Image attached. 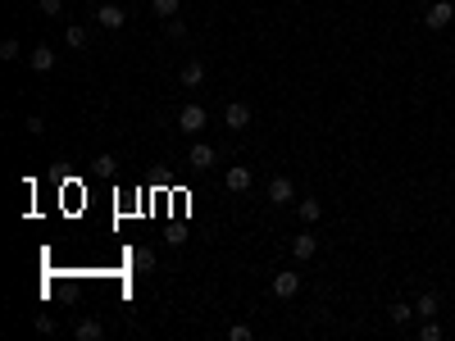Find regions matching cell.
I'll return each instance as SVG.
<instances>
[{"instance_id":"cell-1","label":"cell","mask_w":455,"mask_h":341,"mask_svg":"<svg viewBox=\"0 0 455 341\" xmlns=\"http://www.w3.org/2000/svg\"><path fill=\"white\" fill-rule=\"evenodd\" d=\"M205 123H210V114L200 110V105H182V110H178V128L187 136H200V132H205Z\"/></svg>"},{"instance_id":"cell-12","label":"cell","mask_w":455,"mask_h":341,"mask_svg":"<svg viewBox=\"0 0 455 341\" xmlns=\"http://www.w3.org/2000/svg\"><path fill=\"white\" fill-rule=\"evenodd\" d=\"M128 264H132L128 273H146V269H155V255H150L146 246H132L128 250Z\"/></svg>"},{"instance_id":"cell-3","label":"cell","mask_w":455,"mask_h":341,"mask_svg":"<svg viewBox=\"0 0 455 341\" xmlns=\"http://www.w3.org/2000/svg\"><path fill=\"white\" fill-rule=\"evenodd\" d=\"M296 291H301V273H296V269H283V273L274 278V296H278V300H292Z\"/></svg>"},{"instance_id":"cell-6","label":"cell","mask_w":455,"mask_h":341,"mask_svg":"<svg viewBox=\"0 0 455 341\" xmlns=\"http://www.w3.org/2000/svg\"><path fill=\"white\" fill-rule=\"evenodd\" d=\"M96 23H101V27H110V32H119V27L128 23V14H123L119 5H101V9H96Z\"/></svg>"},{"instance_id":"cell-21","label":"cell","mask_w":455,"mask_h":341,"mask_svg":"<svg viewBox=\"0 0 455 341\" xmlns=\"http://www.w3.org/2000/svg\"><path fill=\"white\" fill-rule=\"evenodd\" d=\"M410 309H414V305H405V300H396V305H392V323H405V319H410Z\"/></svg>"},{"instance_id":"cell-23","label":"cell","mask_w":455,"mask_h":341,"mask_svg":"<svg viewBox=\"0 0 455 341\" xmlns=\"http://www.w3.org/2000/svg\"><path fill=\"white\" fill-rule=\"evenodd\" d=\"M37 333L51 337V333H55V319H51V314H41V319H37Z\"/></svg>"},{"instance_id":"cell-2","label":"cell","mask_w":455,"mask_h":341,"mask_svg":"<svg viewBox=\"0 0 455 341\" xmlns=\"http://www.w3.org/2000/svg\"><path fill=\"white\" fill-rule=\"evenodd\" d=\"M423 23H428L432 32H437V27H451L455 23V5H451V0H432L428 14H423Z\"/></svg>"},{"instance_id":"cell-9","label":"cell","mask_w":455,"mask_h":341,"mask_svg":"<svg viewBox=\"0 0 455 341\" xmlns=\"http://www.w3.org/2000/svg\"><path fill=\"white\" fill-rule=\"evenodd\" d=\"M178 82L182 86H200V82H205V64H200V60H187V64H182V73H178Z\"/></svg>"},{"instance_id":"cell-10","label":"cell","mask_w":455,"mask_h":341,"mask_svg":"<svg viewBox=\"0 0 455 341\" xmlns=\"http://www.w3.org/2000/svg\"><path fill=\"white\" fill-rule=\"evenodd\" d=\"M292 196H296L292 178H274V182H269V200H274V205H287Z\"/></svg>"},{"instance_id":"cell-4","label":"cell","mask_w":455,"mask_h":341,"mask_svg":"<svg viewBox=\"0 0 455 341\" xmlns=\"http://www.w3.org/2000/svg\"><path fill=\"white\" fill-rule=\"evenodd\" d=\"M314 255H319V237H314V232H301V237L292 241V259H296V264H309Z\"/></svg>"},{"instance_id":"cell-17","label":"cell","mask_w":455,"mask_h":341,"mask_svg":"<svg viewBox=\"0 0 455 341\" xmlns=\"http://www.w3.org/2000/svg\"><path fill=\"white\" fill-rule=\"evenodd\" d=\"M64 41H69L73 51H82V46H86V27H77V23H73L69 32H64Z\"/></svg>"},{"instance_id":"cell-22","label":"cell","mask_w":455,"mask_h":341,"mask_svg":"<svg viewBox=\"0 0 455 341\" xmlns=\"http://www.w3.org/2000/svg\"><path fill=\"white\" fill-rule=\"evenodd\" d=\"M228 337H232V341H250V328H246V323H232Z\"/></svg>"},{"instance_id":"cell-5","label":"cell","mask_w":455,"mask_h":341,"mask_svg":"<svg viewBox=\"0 0 455 341\" xmlns=\"http://www.w3.org/2000/svg\"><path fill=\"white\" fill-rule=\"evenodd\" d=\"M224 123H228L232 132H241V128L250 123V105H246V101H228V110H224Z\"/></svg>"},{"instance_id":"cell-18","label":"cell","mask_w":455,"mask_h":341,"mask_svg":"<svg viewBox=\"0 0 455 341\" xmlns=\"http://www.w3.org/2000/svg\"><path fill=\"white\" fill-rule=\"evenodd\" d=\"M164 32H169L173 41H182V37H187V23H182V18H164Z\"/></svg>"},{"instance_id":"cell-11","label":"cell","mask_w":455,"mask_h":341,"mask_svg":"<svg viewBox=\"0 0 455 341\" xmlns=\"http://www.w3.org/2000/svg\"><path fill=\"white\" fill-rule=\"evenodd\" d=\"M224 182H228V191H250V169H246V164H232Z\"/></svg>"},{"instance_id":"cell-15","label":"cell","mask_w":455,"mask_h":341,"mask_svg":"<svg viewBox=\"0 0 455 341\" xmlns=\"http://www.w3.org/2000/svg\"><path fill=\"white\" fill-rule=\"evenodd\" d=\"M150 9L160 18H178V9H182V0H150Z\"/></svg>"},{"instance_id":"cell-24","label":"cell","mask_w":455,"mask_h":341,"mask_svg":"<svg viewBox=\"0 0 455 341\" xmlns=\"http://www.w3.org/2000/svg\"><path fill=\"white\" fill-rule=\"evenodd\" d=\"M60 9H64V0H41V14H51V18H55Z\"/></svg>"},{"instance_id":"cell-16","label":"cell","mask_w":455,"mask_h":341,"mask_svg":"<svg viewBox=\"0 0 455 341\" xmlns=\"http://www.w3.org/2000/svg\"><path fill=\"white\" fill-rule=\"evenodd\" d=\"M319 214H323V205H319L314 196L301 200V223H319Z\"/></svg>"},{"instance_id":"cell-8","label":"cell","mask_w":455,"mask_h":341,"mask_svg":"<svg viewBox=\"0 0 455 341\" xmlns=\"http://www.w3.org/2000/svg\"><path fill=\"white\" fill-rule=\"evenodd\" d=\"M27 64H32L37 73H51V68H55V51H51V46H32V55H27Z\"/></svg>"},{"instance_id":"cell-7","label":"cell","mask_w":455,"mask_h":341,"mask_svg":"<svg viewBox=\"0 0 455 341\" xmlns=\"http://www.w3.org/2000/svg\"><path fill=\"white\" fill-rule=\"evenodd\" d=\"M214 160H219V155H214V146H205V141H196V146L187 150V164H191V169H210Z\"/></svg>"},{"instance_id":"cell-20","label":"cell","mask_w":455,"mask_h":341,"mask_svg":"<svg viewBox=\"0 0 455 341\" xmlns=\"http://www.w3.org/2000/svg\"><path fill=\"white\" fill-rule=\"evenodd\" d=\"M419 341H442V328L432 323V319H423V328H419Z\"/></svg>"},{"instance_id":"cell-13","label":"cell","mask_w":455,"mask_h":341,"mask_svg":"<svg viewBox=\"0 0 455 341\" xmlns=\"http://www.w3.org/2000/svg\"><path fill=\"white\" fill-rule=\"evenodd\" d=\"M77 341H101L105 337V328H101V319H77Z\"/></svg>"},{"instance_id":"cell-14","label":"cell","mask_w":455,"mask_h":341,"mask_svg":"<svg viewBox=\"0 0 455 341\" xmlns=\"http://www.w3.org/2000/svg\"><path fill=\"white\" fill-rule=\"evenodd\" d=\"M414 309H419V314H423V319H432V314H437V309H442V300H437V291H423V296H419V300H414Z\"/></svg>"},{"instance_id":"cell-19","label":"cell","mask_w":455,"mask_h":341,"mask_svg":"<svg viewBox=\"0 0 455 341\" xmlns=\"http://www.w3.org/2000/svg\"><path fill=\"white\" fill-rule=\"evenodd\" d=\"M18 55H23V46H18L14 37H5V41H0V60H18Z\"/></svg>"}]
</instances>
